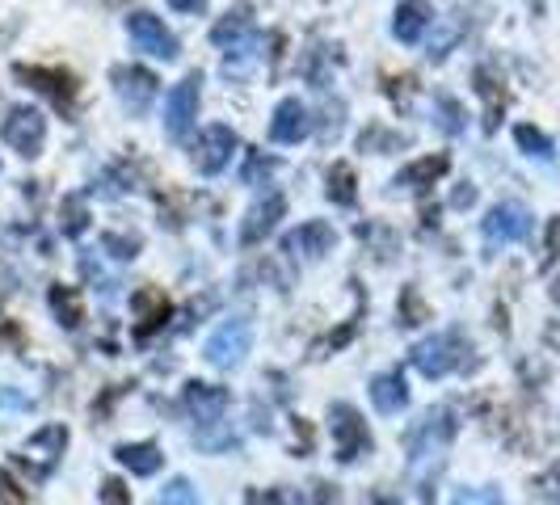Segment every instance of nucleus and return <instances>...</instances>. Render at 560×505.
<instances>
[{
	"instance_id": "nucleus-1",
	"label": "nucleus",
	"mask_w": 560,
	"mask_h": 505,
	"mask_svg": "<svg viewBox=\"0 0 560 505\" xmlns=\"http://www.w3.org/2000/svg\"><path fill=\"white\" fill-rule=\"evenodd\" d=\"M451 438H455V417H451V409H430V413L417 417L413 426H409V434H405L409 459H413V463L438 459V455L451 447Z\"/></svg>"
},
{
	"instance_id": "nucleus-2",
	"label": "nucleus",
	"mask_w": 560,
	"mask_h": 505,
	"mask_svg": "<svg viewBox=\"0 0 560 505\" xmlns=\"http://www.w3.org/2000/svg\"><path fill=\"white\" fill-rule=\"evenodd\" d=\"M249 346H253V325H249V316H232V320H224V325H219V329L207 337L203 354H207V362H211L215 371H232V367H240V362H245Z\"/></svg>"
},
{
	"instance_id": "nucleus-3",
	"label": "nucleus",
	"mask_w": 560,
	"mask_h": 505,
	"mask_svg": "<svg viewBox=\"0 0 560 505\" xmlns=\"http://www.w3.org/2000/svg\"><path fill=\"white\" fill-rule=\"evenodd\" d=\"M464 354H468L464 337H459L455 329H447V333H434L426 341H417L413 346V367L422 371L426 379H443V375H451L459 367V362H464Z\"/></svg>"
},
{
	"instance_id": "nucleus-4",
	"label": "nucleus",
	"mask_w": 560,
	"mask_h": 505,
	"mask_svg": "<svg viewBox=\"0 0 560 505\" xmlns=\"http://www.w3.org/2000/svg\"><path fill=\"white\" fill-rule=\"evenodd\" d=\"M329 430H333V447H337V459L342 463H354L358 455L371 451V430L354 404H346V400L329 404Z\"/></svg>"
},
{
	"instance_id": "nucleus-5",
	"label": "nucleus",
	"mask_w": 560,
	"mask_h": 505,
	"mask_svg": "<svg viewBox=\"0 0 560 505\" xmlns=\"http://www.w3.org/2000/svg\"><path fill=\"white\" fill-rule=\"evenodd\" d=\"M198 97H203V72L182 76L165 97V135L169 139H186L194 118H198Z\"/></svg>"
},
{
	"instance_id": "nucleus-6",
	"label": "nucleus",
	"mask_w": 560,
	"mask_h": 505,
	"mask_svg": "<svg viewBox=\"0 0 560 505\" xmlns=\"http://www.w3.org/2000/svg\"><path fill=\"white\" fill-rule=\"evenodd\" d=\"M64 447H68V430L64 426H43L38 434H30L22 442V451H17V459L30 468L34 480H47L55 472V463L64 459Z\"/></svg>"
},
{
	"instance_id": "nucleus-7",
	"label": "nucleus",
	"mask_w": 560,
	"mask_h": 505,
	"mask_svg": "<svg viewBox=\"0 0 560 505\" xmlns=\"http://www.w3.org/2000/svg\"><path fill=\"white\" fill-rule=\"evenodd\" d=\"M0 135H5V144L17 156L34 160L38 152H43V144H47V118L38 110H30V106H13L9 118H5V127H0Z\"/></svg>"
},
{
	"instance_id": "nucleus-8",
	"label": "nucleus",
	"mask_w": 560,
	"mask_h": 505,
	"mask_svg": "<svg viewBox=\"0 0 560 505\" xmlns=\"http://www.w3.org/2000/svg\"><path fill=\"white\" fill-rule=\"evenodd\" d=\"M127 34H131V43H135L139 51H148V55H156V59H177V55H182L173 30H165V22H160L156 13H148V9H135V13L127 17Z\"/></svg>"
},
{
	"instance_id": "nucleus-9",
	"label": "nucleus",
	"mask_w": 560,
	"mask_h": 505,
	"mask_svg": "<svg viewBox=\"0 0 560 505\" xmlns=\"http://www.w3.org/2000/svg\"><path fill=\"white\" fill-rule=\"evenodd\" d=\"M114 80V93L118 101L131 110V114H148V106L156 101V89H160V80L148 72V68H139V64H118L110 72Z\"/></svg>"
},
{
	"instance_id": "nucleus-10",
	"label": "nucleus",
	"mask_w": 560,
	"mask_h": 505,
	"mask_svg": "<svg viewBox=\"0 0 560 505\" xmlns=\"http://www.w3.org/2000/svg\"><path fill=\"white\" fill-rule=\"evenodd\" d=\"M232 152H236V131L224 127V123H215V127H207L203 135H198V144H194V169L207 173V177L224 173Z\"/></svg>"
},
{
	"instance_id": "nucleus-11",
	"label": "nucleus",
	"mask_w": 560,
	"mask_h": 505,
	"mask_svg": "<svg viewBox=\"0 0 560 505\" xmlns=\"http://www.w3.org/2000/svg\"><path fill=\"white\" fill-rule=\"evenodd\" d=\"M13 76L26 80V85H34L38 93H47L59 110H72L76 106V76L64 72V68H26V64H17Z\"/></svg>"
},
{
	"instance_id": "nucleus-12",
	"label": "nucleus",
	"mask_w": 560,
	"mask_h": 505,
	"mask_svg": "<svg viewBox=\"0 0 560 505\" xmlns=\"http://www.w3.org/2000/svg\"><path fill=\"white\" fill-rule=\"evenodd\" d=\"M485 236L493 245H510V240H527L531 236V211L523 202H497L485 215Z\"/></svg>"
},
{
	"instance_id": "nucleus-13",
	"label": "nucleus",
	"mask_w": 560,
	"mask_h": 505,
	"mask_svg": "<svg viewBox=\"0 0 560 505\" xmlns=\"http://www.w3.org/2000/svg\"><path fill=\"white\" fill-rule=\"evenodd\" d=\"M333 245H337V232L325 224V219H308V224H299L295 232L283 236V253L304 257V261H320Z\"/></svg>"
},
{
	"instance_id": "nucleus-14",
	"label": "nucleus",
	"mask_w": 560,
	"mask_h": 505,
	"mask_svg": "<svg viewBox=\"0 0 560 505\" xmlns=\"http://www.w3.org/2000/svg\"><path fill=\"white\" fill-rule=\"evenodd\" d=\"M283 215H287V198L283 194L257 198L253 207L245 211V224H240V245H257V240H266L278 228V219Z\"/></svg>"
},
{
	"instance_id": "nucleus-15",
	"label": "nucleus",
	"mask_w": 560,
	"mask_h": 505,
	"mask_svg": "<svg viewBox=\"0 0 560 505\" xmlns=\"http://www.w3.org/2000/svg\"><path fill=\"white\" fill-rule=\"evenodd\" d=\"M182 400H186V409H190V417L198 421V426H215L219 417H224V409H228V388H219V383H198V379H190L186 383V392H182Z\"/></svg>"
},
{
	"instance_id": "nucleus-16",
	"label": "nucleus",
	"mask_w": 560,
	"mask_h": 505,
	"mask_svg": "<svg viewBox=\"0 0 560 505\" xmlns=\"http://www.w3.org/2000/svg\"><path fill=\"white\" fill-rule=\"evenodd\" d=\"M312 135V114L308 106L299 97H287V101H278V110L270 118V139L274 144H299V139H308Z\"/></svg>"
},
{
	"instance_id": "nucleus-17",
	"label": "nucleus",
	"mask_w": 560,
	"mask_h": 505,
	"mask_svg": "<svg viewBox=\"0 0 560 505\" xmlns=\"http://www.w3.org/2000/svg\"><path fill=\"white\" fill-rule=\"evenodd\" d=\"M131 308H135V316H139V325H135V337L144 341V337H152L156 329H165V320H169V299H165V291H156V287H139L135 295H131Z\"/></svg>"
},
{
	"instance_id": "nucleus-18",
	"label": "nucleus",
	"mask_w": 560,
	"mask_h": 505,
	"mask_svg": "<svg viewBox=\"0 0 560 505\" xmlns=\"http://www.w3.org/2000/svg\"><path fill=\"white\" fill-rule=\"evenodd\" d=\"M253 9L249 5H236V9H228L224 17L215 22V30H211V38H215V47H245V43H253V17H249Z\"/></svg>"
},
{
	"instance_id": "nucleus-19",
	"label": "nucleus",
	"mask_w": 560,
	"mask_h": 505,
	"mask_svg": "<svg viewBox=\"0 0 560 505\" xmlns=\"http://www.w3.org/2000/svg\"><path fill=\"white\" fill-rule=\"evenodd\" d=\"M371 404L379 413H400L409 404V383L400 371H384L371 379Z\"/></svg>"
},
{
	"instance_id": "nucleus-20",
	"label": "nucleus",
	"mask_w": 560,
	"mask_h": 505,
	"mask_svg": "<svg viewBox=\"0 0 560 505\" xmlns=\"http://www.w3.org/2000/svg\"><path fill=\"white\" fill-rule=\"evenodd\" d=\"M451 169V160L438 152V156H422V160H413V165H405L396 173V181L392 186H405V190H426V186H434L438 177H443Z\"/></svg>"
},
{
	"instance_id": "nucleus-21",
	"label": "nucleus",
	"mask_w": 560,
	"mask_h": 505,
	"mask_svg": "<svg viewBox=\"0 0 560 505\" xmlns=\"http://www.w3.org/2000/svg\"><path fill=\"white\" fill-rule=\"evenodd\" d=\"M114 459L123 463L131 476H156L160 463H165V455H160L156 442H123V447L114 451Z\"/></svg>"
},
{
	"instance_id": "nucleus-22",
	"label": "nucleus",
	"mask_w": 560,
	"mask_h": 505,
	"mask_svg": "<svg viewBox=\"0 0 560 505\" xmlns=\"http://www.w3.org/2000/svg\"><path fill=\"white\" fill-rule=\"evenodd\" d=\"M430 26V5L426 0H405L396 13H392V34L400 38V43H417V38L426 34Z\"/></svg>"
},
{
	"instance_id": "nucleus-23",
	"label": "nucleus",
	"mask_w": 560,
	"mask_h": 505,
	"mask_svg": "<svg viewBox=\"0 0 560 505\" xmlns=\"http://www.w3.org/2000/svg\"><path fill=\"white\" fill-rule=\"evenodd\" d=\"M476 93L485 97V131H497V123H502V110H506L502 80H493L489 68H476Z\"/></svg>"
},
{
	"instance_id": "nucleus-24",
	"label": "nucleus",
	"mask_w": 560,
	"mask_h": 505,
	"mask_svg": "<svg viewBox=\"0 0 560 505\" xmlns=\"http://www.w3.org/2000/svg\"><path fill=\"white\" fill-rule=\"evenodd\" d=\"M51 312L64 329H80L85 325V303H80V291L76 287H64V282H55L51 287Z\"/></svg>"
},
{
	"instance_id": "nucleus-25",
	"label": "nucleus",
	"mask_w": 560,
	"mask_h": 505,
	"mask_svg": "<svg viewBox=\"0 0 560 505\" xmlns=\"http://www.w3.org/2000/svg\"><path fill=\"white\" fill-rule=\"evenodd\" d=\"M358 181H354V169L346 165V160H337V165L329 169V202H337V207H354V198H358Z\"/></svg>"
},
{
	"instance_id": "nucleus-26",
	"label": "nucleus",
	"mask_w": 560,
	"mask_h": 505,
	"mask_svg": "<svg viewBox=\"0 0 560 505\" xmlns=\"http://www.w3.org/2000/svg\"><path fill=\"white\" fill-rule=\"evenodd\" d=\"M59 228H64V236H80L89 228V207L80 194H64V202H59Z\"/></svg>"
},
{
	"instance_id": "nucleus-27",
	"label": "nucleus",
	"mask_w": 560,
	"mask_h": 505,
	"mask_svg": "<svg viewBox=\"0 0 560 505\" xmlns=\"http://www.w3.org/2000/svg\"><path fill=\"white\" fill-rule=\"evenodd\" d=\"M434 118H438V127H443L447 135H459V131H464V106H459L455 97H447V93L434 97Z\"/></svg>"
},
{
	"instance_id": "nucleus-28",
	"label": "nucleus",
	"mask_w": 560,
	"mask_h": 505,
	"mask_svg": "<svg viewBox=\"0 0 560 505\" xmlns=\"http://www.w3.org/2000/svg\"><path fill=\"white\" fill-rule=\"evenodd\" d=\"M514 139H518V148H523L527 156H539V160H552V139L544 131H535L531 123H518L514 127Z\"/></svg>"
},
{
	"instance_id": "nucleus-29",
	"label": "nucleus",
	"mask_w": 560,
	"mask_h": 505,
	"mask_svg": "<svg viewBox=\"0 0 560 505\" xmlns=\"http://www.w3.org/2000/svg\"><path fill=\"white\" fill-rule=\"evenodd\" d=\"M102 249L114 253L118 261H135L139 249H144V240H139L135 232H106V236H102Z\"/></svg>"
},
{
	"instance_id": "nucleus-30",
	"label": "nucleus",
	"mask_w": 560,
	"mask_h": 505,
	"mask_svg": "<svg viewBox=\"0 0 560 505\" xmlns=\"http://www.w3.org/2000/svg\"><path fill=\"white\" fill-rule=\"evenodd\" d=\"M156 505H198V489H194L186 476H173L165 484V493L156 497Z\"/></svg>"
},
{
	"instance_id": "nucleus-31",
	"label": "nucleus",
	"mask_w": 560,
	"mask_h": 505,
	"mask_svg": "<svg viewBox=\"0 0 560 505\" xmlns=\"http://www.w3.org/2000/svg\"><path fill=\"white\" fill-rule=\"evenodd\" d=\"M291 505H342V497H337L333 484L312 480L308 489H299V493H295V501H291Z\"/></svg>"
},
{
	"instance_id": "nucleus-32",
	"label": "nucleus",
	"mask_w": 560,
	"mask_h": 505,
	"mask_svg": "<svg viewBox=\"0 0 560 505\" xmlns=\"http://www.w3.org/2000/svg\"><path fill=\"white\" fill-rule=\"evenodd\" d=\"M430 312H426V303L417 299L413 287H405V295H400V325H422Z\"/></svg>"
},
{
	"instance_id": "nucleus-33",
	"label": "nucleus",
	"mask_w": 560,
	"mask_h": 505,
	"mask_svg": "<svg viewBox=\"0 0 560 505\" xmlns=\"http://www.w3.org/2000/svg\"><path fill=\"white\" fill-rule=\"evenodd\" d=\"M97 505H131V489L118 476L102 480V489H97Z\"/></svg>"
},
{
	"instance_id": "nucleus-34",
	"label": "nucleus",
	"mask_w": 560,
	"mask_h": 505,
	"mask_svg": "<svg viewBox=\"0 0 560 505\" xmlns=\"http://www.w3.org/2000/svg\"><path fill=\"white\" fill-rule=\"evenodd\" d=\"M400 144H405V139L392 135V131H379V127L363 131V139H358V148L363 152H384V148H400Z\"/></svg>"
},
{
	"instance_id": "nucleus-35",
	"label": "nucleus",
	"mask_w": 560,
	"mask_h": 505,
	"mask_svg": "<svg viewBox=\"0 0 560 505\" xmlns=\"http://www.w3.org/2000/svg\"><path fill=\"white\" fill-rule=\"evenodd\" d=\"M0 505H30L26 489H22V484H17L5 468H0Z\"/></svg>"
},
{
	"instance_id": "nucleus-36",
	"label": "nucleus",
	"mask_w": 560,
	"mask_h": 505,
	"mask_svg": "<svg viewBox=\"0 0 560 505\" xmlns=\"http://www.w3.org/2000/svg\"><path fill=\"white\" fill-rule=\"evenodd\" d=\"M274 169H278V160H270V156H262V152H253L249 165H245V186H257V177H270Z\"/></svg>"
},
{
	"instance_id": "nucleus-37",
	"label": "nucleus",
	"mask_w": 560,
	"mask_h": 505,
	"mask_svg": "<svg viewBox=\"0 0 560 505\" xmlns=\"http://www.w3.org/2000/svg\"><path fill=\"white\" fill-rule=\"evenodd\" d=\"M451 505H506L493 489H459Z\"/></svg>"
},
{
	"instance_id": "nucleus-38",
	"label": "nucleus",
	"mask_w": 560,
	"mask_h": 505,
	"mask_svg": "<svg viewBox=\"0 0 560 505\" xmlns=\"http://www.w3.org/2000/svg\"><path fill=\"white\" fill-rule=\"evenodd\" d=\"M560 257V219H548V232H544V261L539 266H552V261Z\"/></svg>"
},
{
	"instance_id": "nucleus-39",
	"label": "nucleus",
	"mask_w": 560,
	"mask_h": 505,
	"mask_svg": "<svg viewBox=\"0 0 560 505\" xmlns=\"http://www.w3.org/2000/svg\"><path fill=\"white\" fill-rule=\"evenodd\" d=\"M295 451H304V455L312 451V430H308V421H304V417L295 421Z\"/></svg>"
},
{
	"instance_id": "nucleus-40",
	"label": "nucleus",
	"mask_w": 560,
	"mask_h": 505,
	"mask_svg": "<svg viewBox=\"0 0 560 505\" xmlns=\"http://www.w3.org/2000/svg\"><path fill=\"white\" fill-rule=\"evenodd\" d=\"M472 202H476V190H472L468 181H464V186H459V190L451 194V207H472Z\"/></svg>"
},
{
	"instance_id": "nucleus-41",
	"label": "nucleus",
	"mask_w": 560,
	"mask_h": 505,
	"mask_svg": "<svg viewBox=\"0 0 560 505\" xmlns=\"http://www.w3.org/2000/svg\"><path fill=\"white\" fill-rule=\"evenodd\" d=\"M253 505H283V493L278 489H266V493H249Z\"/></svg>"
},
{
	"instance_id": "nucleus-42",
	"label": "nucleus",
	"mask_w": 560,
	"mask_h": 505,
	"mask_svg": "<svg viewBox=\"0 0 560 505\" xmlns=\"http://www.w3.org/2000/svg\"><path fill=\"white\" fill-rule=\"evenodd\" d=\"M169 5H173L177 13H203V9H207V0H169Z\"/></svg>"
},
{
	"instance_id": "nucleus-43",
	"label": "nucleus",
	"mask_w": 560,
	"mask_h": 505,
	"mask_svg": "<svg viewBox=\"0 0 560 505\" xmlns=\"http://www.w3.org/2000/svg\"><path fill=\"white\" fill-rule=\"evenodd\" d=\"M552 299H556V303H560V278H556V287H552Z\"/></svg>"
}]
</instances>
